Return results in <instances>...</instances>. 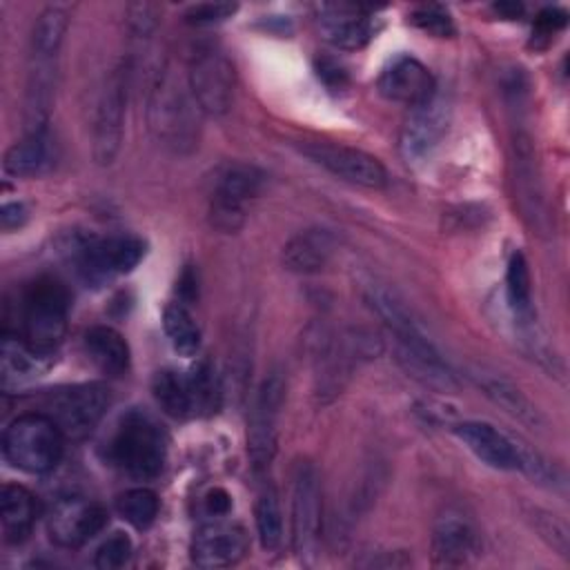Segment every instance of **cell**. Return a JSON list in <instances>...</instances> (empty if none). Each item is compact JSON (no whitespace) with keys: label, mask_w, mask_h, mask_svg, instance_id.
Returning <instances> with one entry per match:
<instances>
[{"label":"cell","mask_w":570,"mask_h":570,"mask_svg":"<svg viewBox=\"0 0 570 570\" xmlns=\"http://www.w3.org/2000/svg\"><path fill=\"white\" fill-rule=\"evenodd\" d=\"M367 303L392 334L399 361L410 376L439 390H450L456 385L441 354L436 352L432 341L425 336V332L419 327V323L412 318V314L394 292L379 285L370 287Z\"/></svg>","instance_id":"cell-1"},{"label":"cell","mask_w":570,"mask_h":570,"mask_svg":"<svg viewBox=\"0 0 570 570\" xmlns=\"http://www.w3.org/2000/svg\"><path fill=\"white\" fill-rule=\"evenodd\" d=\"M200 114L187 78L180 80L169 62L158 65L147 94V122L154 138L174 154H189L198 145Z\"/></svg>","instance_id":"cell-2"},{"label":"cell","mask_w":570,"mask_h":570,"mask_svg":"<svg viewBox=\"0 0 570 570\" xmlns=\"http://www.w3.org/2000/svg\"><path fill=\"white\" fill-rule=\"evenodd\" d=\"M105 459L131 479H156L167 459V434L151 414L129 410L107 439Z\"/></svg>","instance_id":"cell-3"},{"label":"cell","mask_w":570,"mask_h":570,"mask_svg":"<svg viewBox=\"0 0 570 570\" xmlns=\"http://www.w3.org/2000/svg\"><path fill=\"white\" fill-rule=\"evenodd\" d=\"M69 289L51 278L31 281L20 298V338L42 356H51L62 343L69 321Z\"/></svg>","instance_id":"cell-4"},{"label":"cell","mask_w":570,"mask_h":570,"mask_svg":"<svg viewBox=\"0 0 570 570\" xmlns=\"http://www.w3.org/2000/svg\"><path fill=\"white\" fill-rule=\"evenodd\" d=\"M145 252V240L134 234L78 236L69 245L76 276L94 289L129 274L142 261Z\"/></svg>","instance_id":"cell-5"},{"label":"cell","mask_w":570,"mask_h":570,"mask_svg":"<svg viewBox=\"0 0 570 570\" xmlns=\"http://www.w3.org/2000/svg\"><path fill=\"white\" fill-rule=\"evenodd\" d=\"M65 452V434L45 412H27L13 419L2 434V456L16 470L45 474Z\"/></svg>","instance_id":"cell-6"},{"label":"cell","mask_w":570,"mask_h":570,"mask_svg":"<svg viewBox=\"0 0 570 570\" xmlns=\"http://www.w3.org/2000/svg\"><path fill=\"white\" fill-rule=\"evenodd\" d=\"M265 171L252 163H225L209 191V223L218 232L234 234L245 225L247 205L263 191Z\"/></svg>","instance_id":"cell-7"},{"label":"cell","mask_w":570,"mask_h":570,"mask_svg":"<svg viewBox=\"0 0 570 570\" xmlns=\"http://www.w3.org/2000/svg\"><path fill=\"white\" fill-rule=\"evenodd\" d=\"M111 392L102 383H78L51 390L45 399V414L53 419L65 439H85L107 414Z\"/></svg>","instance_id":"cell-8"},{"label":"cell","mask_w":570,"mask_h":570,"mask_svg":"<svg viewBox=\"0 0 570 570\" xmlns=\"http://www.w3.org/2000/svg\"><path fill=\"white\" fill-rule=\"evenodd\" d=\"M127 91H129V60H118L105 85L100 89L94 116L91 149L98 165H111L120 151L125 134L127 114Z\"/></svg>","instance_id":"cell-9"},{"label":"cell","mask_w":570,"mask_h":570,"mask_svg":"<svg viewBox=\"0 0 570 570\" xmlns=\"http://www.w3.org/2000/svg\"><path fill=\"white\" fill-rule=\"evenodd\" d=\"M187 85L198 109L207 116H225L232 109L236 91V71L232 60L216 47H200L191 53Z\"/></svg>","instance_id":"cell-10"},{"label":"cell","mask_w":570,"mask_h":570,"mask_svg":"<svg viewBox=\"0 0 570 570\" xmlns=\"http://www.w3.org/2000/svg\"><path fill=\"white\" fill-rule=\"evenodd\" d=\"M321 483L316 468L301 459L292 470V546L298 559L309 561L321 541Z\"/></svg>","instance_id":"cell-11"},{"label":"cell","mask_w":570,"mask_h":570,"mask_svg":"<svg viewBox=\"0 0 570 570\" xmlns=\"http://www.w3.org/2000/svg\"><path fill=\"white\" fill-rule=\"evenodd\" d=\"M450 118L452 100L441 87H436V91L423 102L410 107L399 140L403 158L407 163L425 160L448 134Z\"/></svg>","instance_id":"cell-12"},{"label":"cell","mask_w":570,"mask_h":570,"mask_svg":"<svg viewBox=\"0 0 570 570\" xmlns=\"http://www.w3.org/2000/svg\"><path fill=\"white\" fill-rule=\"evenodd\" d=\"M298 149L314 165L323 167L325 171L345 183L367 189H381L387 185V171L383 163L363 149L330 140H309L303 142Z\"/></svg>","instance_id":"cell-13"},{"label":"cell","mask_w":570,"mask_h":570,"mask_svg":"<svg viewBox=\"0 0 570 570\" xmlns=\"http://www.w3.org/2000/svg\"><path fill=\"white\" fill-rule=\"evenodd\" d=\"M285 399V381L278 372H272L258 387L247 419V454L254 472L269 468L276 454L278 414Z\"/></svg>","instance_id":"cell-14"},{"label":"cell","mask_w":570,"mask_h":570,"mask_svg":"<svg viewBox=\"0 0 570 570\" xmlns=\"http://www.w3.org/2000/svg\"><path fill=\"white\" fill-rule=\"evenodd\" d=\"M107 510L102 503L85 497H69L53 505L47 517L49 539L58 548H82L107 525Z\"/></svg>","instance_id":"cell-15"},{"label":"cell","mask_w":570,"mask_h":570,"mask_svg":"<svg viewBox=\"0 0 570 570\" xmlns=\"http://www.w3.org/2000/svg\"><path fill=\"white\" fill-rule=\"evenodd\" d=\"M249 550V539L243 525L214 517L203 523L191 539V561L200 568L236 566Z\"/></svg>","instance_id":"cell-16"},{"label":"cell","mask_w":570,"mask_h":570,"mask_svg":"<svg viewBox=\"0 0 570 570\" xmlns=\"http://www.w3.org/2000/svg\"><path fill=\"white\" fill-rule=\"evenodd\" d=\"M376 87L383 98L414 107L430 98L439 85L421 60L412 56H399L381 71Z\"/></svg>","instance_id":"cell-17"},{"label":"cell","mask_w":570,"mask_h":570,"mask_svg":"<svg viewBox=\"0 0 570 570\" xmlns=\"http://www.w3.org/2000/svg\"><path fill=\"white\" fill-rule=\"evenodd\" d=\"M459 441L485 465L494 470H523L521 450L503 432L485 421H461L454 428Z\"/></svg>","instance_id":"cell-18"},{"label":"cell","mask_w":570,"mask_h":570,"mask_svg":"<svg viewBox=\"0 0 570 570\" xmlns=\"http://www.w3.org/2000/svg\"><path fill=\"white\" fill-rule=\"evenodd\" d=\"M432 561L443 568L468 566L481 550L474 525L461 514H445L432 528Z\"/></svg>","instance_id":"cell-19"},{"label":"cell","mask_w":570,"mask_h":570,"mask_svg":"<svg viewBox=\"0 0 570 570\" xmlns=\"http://www.w3.org/2000/svg\"><path fill=\"white\" fill-rule=\"evenodd\" d=\"M318 22L325 40L338 49H361L376 33L372 16L356 4H321Z\"/></svg>","instance_id":"cell-20"},{"label":"cell","mask_w":570,"mask_h":570,"mask_svg":"<svg viewBox=\"0 0 570 570\" xmlns=\"http://www.w3.org/2000/svg\"><path fill=\"white\" fill-rule=\"evenodd\" d=\"M514 185L521 200L523 216L532 223V227L546 229V198L541 187V176L534 158V147L530 134L517 131L514 136Z\"/></svg>","instance_id":"cell-21"},{"label":"cell","mask_w":570,"mask_h":570,"mask_svg":"<svg viewBox=\"0 0 570 570\" xmlns=\"http://www.w3.org/2000/svg\"><path fill=\"white\" fill-rule=\"evenodd\" d=\"M336 252V236L325 227H307L283 245V265L296 274H316Z\"/></svg>","instance_id":"cell-22"},{"label":"cell","mask_w":570,"mask_h":570,"mask_svg":"<svg viewBox=\"0 0 570 570\" xmlns=\"http://www.w3.org/2000/svg\"><path fill=\"white\" fill-rule=\"evenodd\" d=\"M56 163L53 145L49 131L40 134H24L22 140L13 142L4 158L2 171L13 178H38L47 174Z\"/></svg>","instance_id":"cell-23"},{"label":"cell","mask_w":570,"mask_h":570,"mask_svg":"<svg viewBox=\"0 0 570 570\" xmlns=\"http://www.w3.org/2000/svg\"><path fill=\"white\" fill-rule=\"evenodd\" d=\"M38 519V499L20 483H4L0 490V528L7 543H22Z\"/></svg>","instance_id":"cell-24"},{"label":"cell","mask_w":570,"mask_h":570,"mask_svg":"<svg viewBox=\"0 0 570 570\" xmlns=\"http://www.w3.org/2000/svg\"><path fill=\"white\" fill-rule=\"evenodd\" d=\"M82 347L89 361L107 376H122L129 370V345L120 332L109 325H94L82 336Z\"/></svg>","instance_id":"cell-25"},{"label":"cell","mask_w":570,"mask_h":570,"mask_svg":"<svg viewBox=\"0 0 570 570\" xmlns=\"http://www.w3.org/2000/svg\"><path fill=\"white\" fill-rule=\"evenodd\" d=\"M47 356L31 350L22 338L18 336H4L0 347V379L2 387L11 390L18 387L31 379H36L45 370Z\"/></svg>","instance_id":"cell-26"},{"label":"cell","mask_w":570,"mask_h":570,"mask_svg":"<svg viewBox=\"0 0 570 570\" xmlns=\"http://www.w3.org/2000/svg\"><path fill=\"white\" fill-rule=\"evenodd\" d=\"M151 392L160 410L174 419H191L194 403L189 392L187 372L176 370H160L151 381Z\"/></svg>","instance_id":"cell-27"},{"label":"cell","mask_w":570,"mask_h":570,"mask_svg":"<svg viewBox=\"0 0 570 570\" xmlns=\"http://www.w3.org/2000/svg\"><path fill=\"white\" fill-rule=\"evenodd\" d=\"M505 298L510 305L512 316L530 325L534 321V305H532V278H530V267L528 261L521 252H514L508 261L505 269Z\"/></svg>","instance_id":"cell-28"},{"label":"cell","mask_w":570,"mask_h":570,"mask_svg":"<svg viewBox=\"0 0 570 570\" xmlns=\"http://www.w3.org/2000/svg\"><path fill=\"white\" fill-rule=\"evenodd\" d=\"M189 392H191V403H194V416H212L220 410L223 401V387L216 376L214 365L203 358L198 361L189 372Z\"/></svg>","instance_id":"cell-29"},{"label":"cell","mask_w":570,"mask_h":570,"mask_svg":"<svg viewBox=\"0 0 570 570\" xmlns=\"http://www.w3.org/2000/svg\"><path fill=\"white\" fill-rule=\"evenodd\" d=\"M165 334L180 356H194L200 347V330L183 303H169L163 309Z\"/></svg>","instance_id":"cell-30"},{"label":"cell","mask_w":570,"mask_h":570,"mask_svg":"<svg viewBox=\"0 0 570 570\" xmlns=\"http://www.w3.org/2000/svg\"><path fill=\"white\" fill-rule=\"evenodd\" d=\"M254 517H256V530H258L261 546L267 552L278 550L283 543V512H281L278 494L269 483L258 492V499L254 505Z\"/></svg>","instance_id":"cell-31"},{"label":"cell","mask_w":570,"mask_h":570,"mask_svg":"<svg viewBox=\"0 0 570 570\" xmlns=\"http://www.w3.org/2000/svg\"><path fill=\"white\" fill-rule=\"evenodd\" d=\"M69 24V16L60 7H49L45 9L31 31V51L33 53H45V56H58L60 45L65 40Z\"/></svg>","instance_id":"cell-32"},{"label":"cell","mask_w":570,"mask_h":570,"mask_svg":"<svg viewBox=\"0 0 570 570\" xmlns=\"http://www.w3.org/2000/svg\"><path fill=\"white\" fill-rule=\"evenodd\" d=\"M479 385L485 390V394L494 403H499L512 416H517L530 425H537L541 421L537 407L512 383L497 379V376H479Z\"/></svg>","instance_id":"cell-33"},{"label":"cell","mask_w":570,"mask_h":570,"mask_svg":"<svg viewBox=\"0 0 570 570\" xmlns=\"http://www.w3.org/2000/svg\"><path fill=\"white\" fill-rule=\"evenodd\" d=\"M118 514L136 530H147L160 510L158 497L149 488H131L116 499Z\"/></svg>","instance_id":"cell-34"},{"label":"cell","mask_w":570,"mask_h":570,"mask_svg":"<svg viewBox=\"0 0 570 570\" xmlns=\"http://www.w3.org/2000/svg\"><path fill=\"white\" fill-rule=\"evenodd\" d=\"M525 517L532 523V528L539 532V537L552 550H557L561 557H568L570 541H568V528H566L563 521H559L554 514H550L541 508H532V505L525 510Z\"/></svg>","instance_id":"cell-35"},{"label":"cell","mask_w":570,"mask_h":570,"mask_svg":"<svg viewBox=\"0 0 570 570\" xmlns=\"http://www.w3.org/2000/svg\"><path fill=\"white\" fill-rule=\"evenodd\" d=\"M129 557H131V539L125 532H114L96 550L94 563L100 570H116V568H122L129 561Z\"/></svg>","instance_id":"cell-36"},{"label":"cell","mask_w":570,"mask_h":570,"mask_svg":"<svg viewBox=\"0 0 570 570\" xmlns=\"http://www.w3.org/2000/svg\"><path fill=\"white\" fill-rule=\"evenodd\" d=\"M419 29L432 33V36H452L454 33V24H452V18L445 9L436 7V4H425V7H419L412 11V18H410Z\"/></svg>","instance_id":"cell-37"},{"label":"cell","mask_w":570,"mask_h":570,"mask_svg":"<svg viewBox=\"0 0 570 570\" xmlns=\"http://www.w3.org/2000/svg\"><path fill=\"white\" fill-rule=\"evenodd\" d=\"M238 11L234 2H200L185 11V20L189 24H214L232 18Z\"/></svg>","instance_id":"cell-38"},{"label":"cell","mask_w":570,"mask_h":570,"mask_svg":"<svg viewBox=\"0 0 570 570\" xmlns=\"http://www.w3.org/2000/svg\"><path fill=\"white\" fill-rule=\"evenodd\" d=\"M29 218V209L24 203L20 200H13V203H4L2 209H0V225L4 232H11V229H18L27 223Z\"/></svg>","instance_id":"cell-39"},{"label":"cell","mask_w":570,"mask_h":570,"mask_svg":"<svg viewBox=\"0 0 570 570\" xmlns=\"http://www.w3.org/2000/svg\"><path fill=\"white\" fill-rule=\"evenodd\" d=\"M203 501H205V510L209 517H225L232 508V499L223 488H212Z\"/></svg>","instance_id":"cell-40"},{"label":"cell","mask_w":570,"mask_h":570,"mask_svg":"<svg viewBox=\"0 0 570 570\" xmlns=\"http://www.w3.org/2000/svg\"><path fill=\"white\" fill-rule=\"evenodd\" d=\"M566 24V11L561 9H543L539 16H537V29L539 33L543 36H550L554 33L557 29H561Z\"/></svg>","instance_id":"cell-41"},{"label":"cell","mask_w":570,"mask_h":570,"mask_svg":"<svg viewBox=\"0 0 570 570\" xmlns=\"http://www.w3.org/2000/svg\"><path fill=\"white\" fill-rule=\"evenodd\" d=\"M178 294L183 301H194L198 294V283H196V274L187 267L180 278H178Z\"/></svg>","instance_id":"cell-42"},{"label":"cell","mask_w":570,"mask_h":570,"mask_svg":"<svg viewBox=\"0 0 570 570\" xmlns=\"http://www.w3.org/2000/svg\"><path fill=\"white\" fill-rule=\"evenodd\" d=\"M494 9H497V11H501V13L505 11V13H508V18H514V16H519V13H521V9H523V7H521V4H505V2H501V4H497Z\"/></svg>","instance_id":"cell-43"}]
</instances>
